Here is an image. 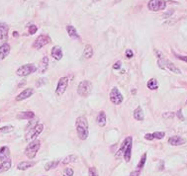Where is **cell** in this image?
Segmentation results:
<instances>
[{
  "label": "cell",
  "instance_id": "obj_1",
  "mask_svg": "<svg viewBox=\"0 0 187 176\" xmlns=\"http://www.w3.org/2000/svg\"><path fill=\"white\" fill-rule=\"evenodd\" d=\"M75 128L77 132L78 138L82 140H85L89 136L88 131V121L84 116H80L76 119L75 122Z\"/></svg>",
  "mask_w": 187,
  "mask_h": 176
},
{
  "label": "cell",
  "instance_id": "obj_2",
  "mask_svg": "<svg viewBox=\"0 0 187 176\" xmlns=\"http://www.w3.org/2000/svg\"><path fill=\"white\" fill-rule=\"evenodd\" d=\"M41 148V142L39 140H34L28 144V146L25 150V154L28 156V158L33 159L36 156L37 152H39Z\"/></svg>",
  "mask_w": 187,
  "mask_h": 176
},
{
  "label": "cell",
  "instance_id": "obj_3",
  "mask_svg": "<svg viewBox=\"0 0 187 176\" xmlns=\"http://www.w3.org/2000/svg\"><path fill=\"white\" fill-rule=\"evenodd\" d=\"M92 84L88 80H82L77 87V94L81 97H87L91 93Z\"/></svg>",
  "mask_w": 187,
  "mask_h": 176
},
{
  "label": "cell",
  "instance_id": "obj_4",
  "mask_svg": "<svg viewBox=\"0 0 187 176\" xmlns=\"http://www.w3.org/2000/svg\"><path fill=\"white\" fill-rule=\"evenodd\" d=\"M157 65H159V66L161 68H163V69H168L171 72H174V73H176V74L181 73L179 68L176 67L171 61H169L168 59H165V57H163V59H159V61H157Z\"/></svg>",
  "mask_w": 187,
  "mask_h": 176
},
{
  "label": "cell",
  "instance_id": "obj_5",
  "mask_svg": "<svg viewBox=\"0 0 187 176\" xmlns=\"http://www.w3.org/2000/svg\"><path fill=\"white\" fill-rule=\"evenodd\" d=\"M43 130H44L43 124H38V125H36L34 128L29 130V132H27L26 136H25V140H26L27 142H32V140H36V138L43 132Z\"/></svg>",
  "mask_w": 187,
  "mask_h": 176
},
{
  "label": "cell",
  "instance_id": "obj_6",
  "mask_svg": "<svg viewBox=\"0 0 187 176\" xmlns=\"http://www.w3.org/2000/svg\"><path fill=\"white\" fill-rule=\"evenodd\" d=\"M38 68L36 67V65H33V63H28V65H24L20 66L19 68L16 71V74L19 76H27L31 73H34L37 71Z\"/></svg>",
  "mask_w": 187,
  "mask_h": 176
},
{
  "label": "cell",
  "instance_id": "obj_7",
  "mask_svg": "<svg viewBox=\"0 0 187 176\" xmlns=\"http://www.w3.org/2000/svg\"><path fill=\"white\" fill-rule=\"evenodd\" d=\"M166 7V1L165 0H149L147 3V8L151 11L157 12L161 10L165 9Z\"/></svg>",
  "mask_w": 187,
  "mask_h": 176
},
{
  "label": "cell",
  "instance_id": "obj_8",
  "mask_svg": "<svg viewBox=\"0 0 187 176\" xmlns=\"http://www.w3.org/2000/svg\"><path fill=\"white\" fill-rule=\"evenodd\" d=\"M51 43V38L48 35H40L38 38L35 40L34 44H33V47L36 49H40L46 45Z\"/></svg>",
  "mask_w": 187,
  "mask_h": 176
},
{
  "label": "cell",
  "instance_id": "obj_9",
  "mask_svg": "<svg viewBox=\"0 0 187 176\" xmlns=\"http://www.w3.org/2000/svg\"><path fill=\"white\" fill-rule=\"evenodd\" d=\"M110 101L114 105H120L123 102V96L117 87H113L110 92Z\"/></svg>",
  "mask_w": 187,
  "mask_h": 176
},
{
  "label": "cell",
  "instance_id": "obj_10",
  "mask_svg": "<svg viewBox=\"0 0 187 176\" xmlns=\"http://www.w3.org/2000/svg\"><path fill=\"white\" fill-rule=\"evenodd\" d=\"M67 84H68L67 77H61V79L59 80L57 89H56V94H57V96H61V95L65 92L66 88H67Z\"/></svg>",
  "mask_w": 187,
  "mask_h": 176
},
{
  "label": "cell",
  "instance_id": "obj_11",
  "mask_svg": "<svg viewBox=\"0 0 187 176\" xmlns=\"http://www.w3.org/2000/svg\"><path fill=\"white\" fill-rule=\"evenodd\" d=\"M8 30L9 27L5 23H0V45L6 44L8 40Z\"/></svg>",
  "mask_w": 187,
  "mask_h": 176
},
{
  "label": "cell",
  "instance_id": "obj_12",
  "mask_svg": "<svg viewBox=\"0 0 187 176\" xmlns=\"http://www.w3.org/2000/svg\"><path fill=\"white\" fill-rule=\"evenodd\" d=\"M130 144H132V136H128L127 138H125V140L123 142V144H122V146H120V148L118 150V152H116V154H115L116 158L118 159V158H120L122 155H124V152H126L127 148H128Z\"/></svg>",
  "mask_w": 187,
  "mask_h": 176
},
{
  "label": "cell",
  "instance_id": "obj_13",
  "mask_svg": "<svg viewBox=\"0 0 187 176\" xmlns=\"http://www.w3.org/2000/svg\"><path fill=\"white\" fill-rule=\"evenodd\" d=\"M33 93H34V89L33 88H26L24 91L20 93L17 97H16V101H22L25 100V99L29 98L30 96H32Z\"/></svg>",
  "mask_w": 187,
  "mask_h": 176
},
{
  "label": "cell",
  "instance_id": "obj_14",
  "mask_svg": "<svg viewBox=\"0 0 187 176\" xmlns=\"http://www.w3.org/2000/svg\"><path fill=\"white\" fill-rule=\"evenodd\" d=\"M185 142L186 140L179 136H173L168 140V144H171V146H181V144H185Z\"/></svg>",
  "mask_w": 187,
  "mask_h": 176
},
{
  "label": "cell",
  "instance_id": "obj_15",
  "mask_svg": "<svg viewBox=\"0 0 187 176\" xmlns=\"http://www.w3.org/2000/svg\"><path fill=\"white\" fill-rule=\"evenodd\" d=\"M52 57H54L55 59L57 61H61L62 59V51H61V47H59V45H56L52 49Z\"/></svg>",
  "mask_w": 187,
  "mask_h": 176
},
{
  "label": "cell",
  "instance_id": "obj_16",
  "mask_svg": "<svg viewBox=\"0 0 187 176\" xmlns=\"http://www.w3.org/2000/svg\"><path fill=\"white\" fill-rule=\"evenodd\" d=\"M48 67H49V59H48V57H44L42 59L40 65H39L38 68L39 73H45L48 70Z\"/></svg>",
  "mask_w": 187,
  "mask_h": 176
},
{
  "label": "cell",
  "instance_id": "obj_17",
  "mask_svg": "<svg viewBox=\"0 0 187 176\" xmlns=\"http://www.w3.org/2000/svg\"><path fill=\"white\" fill-rule=\"evenodd\" d=\"M10 53V45L6 43V44L0 45V61L4 59Z\"/></svg>",
  "mask_w": 187,
  "mask_h": 176
},
{
  "label": "cell",
  "instance_id": "obj_18",
  "mask_svg": "<svg viewBox=\"0 0 187 176\" xmlns=\"http://www.w3.org/2000/svg\"><path fill=\"white\" fill-rule=\"evenodd\" d=\"M9 155H10V152L9 148L7 146H2L0 148V161H6L9 159Z\"/></svg>",
  "mask_w": 187,
  "mask_h": 176
},
{
  "label": "cell",
  "instance_id": "obj_19",
  "mask_svg": "<svg viewBox=\"0 0 187 176\" xmlns=\"http://www.w3.org/2000/svg\"><path fill=\"white\" fill-rule=\"evenodd\" d=\"M66 31H67V34H68V36H69L70 38L76 39V40H80L79 35H78V33L76 32L75 28H74L73 26H71V25L66 26Z\"/></svg>",
  "mask_w": 187,
  "mask_h": 176
},
{
  "label": "cell",
  "instance_id": "obj_20",
  "mask_svg": "<svg viewBox=\"0 0 187 176\" xmlns=\"http://www.w3.org/2000/svg\"><path fill=\"white\" fill-rule=\"evenodd\" d=\"M93 49L92 47H91L90 45H86L84 47V49H83V57L86 59H91V57H93Z\"/></svg>",
  "mask_w": 187,
  "mask_h": 176
},
{
  "label": "cell",
  "instance_id": "obj_21",
  "mask_svg": "<svg viewBox=\"0 0 187 176\" xmlns=\"http://www.w3.org/2000/svg\"><path fill=\"white\" fill-rule=\"evenodd\" d=\"M34 117H35V114H34V112H32V111L21 112L20 114H18V115H17V118H18V119H21V120H23V119H28V120H30V119H33Z\"/></svg>",
  "mask_w": 187,
  "mask_h": 176
},
{
  "label": "cell",
  "instance_id": "obj_22",
  "mask_svg": "<svg viewBox=\"0 0 187 176\" xmlns=\"http://www.w3.org/2000/svg\"><path fill=\"white\" fill-rule=\"evenodd\" d=\"M133 115H134V118L137 120V121H143L144 118H145L143 109H142V107H140V106H139L138 108L134 111V114H133Z\"/></svg>",
  "mask_w": 187,
  "mask_h": 176
},
{
  "label": "cell",
  "instance_id": "obj_23",
  "mask_svg": "<svg viewBox=\"0 0 187 176\" xmlns=\"http://www.w3.org/2000/svg\"><path fill=\"white\" fill-rule=\"evenodd\" d=\"M97 124L100 127H104L106 125V114L104 111H100L97 116Z\"/></svg>",
  "mask_w": 187,
  "mask_h": 176
},
{
  "label": "cell",
  "instance_id": "obj_24",
  "mask_svg": "<svg viewBox=\"0 0 187 176\" xmlns=\"http://www.w3.org/2000/svg\"><path fill=\"white\" fill-rule=\"evenodd\" d=\"M35 163L32 162V161H22V162H20L19 164H18L17 168L19 169V170H26V169L30 168V167L34 166Z\"/></svg>",
  "mask_w": 187,
  "mask_h": 176
},
{
  "label": "cell",
  "instance_id": "obj_25",
  "mask_svg": "<svg viewBox=\"0 0 187 176\" xmlns=\"http://www.w3.org/2000/svg\"><path fill=\"white\" fill-rule=\"evenodd\" d=\"M10 167H11V160L8 159L6 161H3V162L0 164V173H3L5 171L9 170Z\"/></svg>",
  "mask_w": 187,
  "mask_h": 176
},
{
  "label": "cell",
  "instance_id": "obj_26",
  "mask_svg": "<svg viewBox=\"0 0 187 176\" xmlns=\"http://www.w3.org/2000/svg\"><path fill=\"white\" fill-rule=\"evenodd\" d=\"M147 88L151 89V90H155V89L159 88L157 80L155 79V78H151V79H149V81H147Z\"/></svg>",
  "mask_w": 187,
  "mask_h": 176
},
{
  "label": "cell",
  "instance_id": "obj_27",
  "mask_svg": "<svg viewBox=\"0 0 187 176\" xmlns=\"http://www.w3.org/2000/svg\"><path fill=\"white\" fill-rule=\"evenodd\" d=\"M59 161V160H54V161H50L47 164L45 165V170H51V169H54L56 167H57Z\"/></svg>",
  "mask_w": 187,
  "mask_h": 176
},
{
  "label": "cell",
  "instance_id": "obj_28",
  "mask_svg": "<svg viewBox=\"0 0 187 176\" xmlns=\"http://www.w3.org/2000/svg\"><path fill=\"white\" fill-rule=\"evenodd\" d=\"M132 146H133V144H129V146L127 148L126 152H124V158H125V160H126L127 162H129V161L131 160V154H132Z\"/></svg>",
  "mask_w": 187,
  "mask_h": 176
},
{
  "label": "cell",
  "instance_id": "obj_29",
  "mask_svg": "<svg viewBox=\"0 0 187 176\" xmlns=\"http://www.w3.org/2000/svg\"><path fill=\"white\" fill-rule=\"evenodd\" d=\"M76 159H77V156H76L75 154L68 155V156H66L65 158L62 160V164H68V163H70V162H74V161H76Z\"/></svg>",
  "mask_w": 187,
  "mask_h": 176
},
{
  "label": "cell",
  "instance_id": "obj_30",
  "mask_svg": "<svg viewBox=\"0 0 187 176\" xmlns=\"http://www.w3.org/2000/svg\"><path fill=\"white\" fill-rule=\"evenodd\" d=\"M145 160H147V154H144V155L142 156V158H141L140 162L138 163V166H137V168H138V170L140 171L141 169L144 167L145 163Z\"/></svg>",
  "mask_w": 187,
  "mask_h": 176
},
{
  "label": "cell",
  "instance_id": "obj_31",
  "mask_svg": "<svg viewBox=\"0 0 187 176\" xmlns=\"http://www.w3.org/2000/svg\"><path fill=\"white\" fill-rule=\"evenodd\" d=\"M14 128L12 127V126H5V127H2L0 128V132H2V134H7V132H10L13 131Z\"/></svg>",
  "mask_w": 187,
  "mask_h": 176
},
{
  "label": "cell",
  "instance_id": "obj_32",
  "mask_svg": "<svg viewBox=\"0 0 187 176\" xmlns=\"http://www.w3.org/2000/svg\"><path fill=\"white\" fill-rule=\"evenodd\" d=\"M88 176H99L98 174V170H97L96 167H89L88 170Z\"/></svg>",
  "mask_w": 187,
  "mask_h": 176
},
{
  "label": "cell",
  "instance_id": "obj_33",
  "mask_svg": "<svg viewBox=\"0 0 187 176\" xmlns=\"http://www.w3.org/2000/svg\"><path fill=\"white\" fill-rule=\"evenodd\" d=\"M153 134V138H157V140H161V138H163L165 136V134L163 132H155Z\"/></svg>",
  "mask_w": 187,
  "mask_h": 176
},
{
  "label": "cell",
  "instance_id": "obj_34",
  "mask_svg": "<svg viewBox=\"0 0 187 176\" xmlns=\"http://www.w3.org/2000/svg\"><path fill=\"white\" fill-rule=\"evenodd\" d=\"M174 116L175 115H174L173 112H166V113H165L163 115V117L166 120H171L172 118H174Z\"/></svg>",
  "mask_w": 187,
  "mask_h": 176
},
{
  "label": "cell",
  "instance_id": "obj_35",
  "mask_svg": "<svg viewBox=\"0 0 187 176\" xmlns=\"http://www.w3.org/2000/svg\"><path fill=\"white\" fill-rule=\"evenodd\" d=\"M37 30H38V28H37L36 25H30L29 26V34L30 35H34L37 32Z\"/></svg>",
  "mask_w": 187,
  "mask_h": 176
},
{
  "label": "cell",
  "instance_id": "obj_36",
  "mask_svg": "<svg viewBox=\"0 0 187 176\" xmlns=\"http://www.w3.org/2000/svg\"><path fill=\"white\" fill-rule=\"evenodd\" d=\"M38 121L37 120H34V121H30V123L28 124V126H27V129L28 130H30V129H32V128H34L35 126L36 125H38Z\"/></svg>",
  "mask_w": 187,
  "mask_h": 176
},
{
  "label": "cell",
  "instance_id": "obj_37",
  "mask_svg": "<svg viewBox=\"0 0 187 176\" xmlns=\"http://www.w3.org/2000/svg\"><path fill=\"white\" fill-rule=\"evenodd\" d=\"M155 55H157V59H163V57H165V55H163V53H161V51H159V49H155Z\"/></svg>",
  "mask_w": 187,
  "mask_h": 176
},
{
  "label": "cell",
  "instance_id": "obj_38",
  "mask_svg": "<svg viewBox=\"0 0 187 176\" xmlns=\"http://www.w3.org/2000/svg\"><path fill=\"white\" fill-rule=\"evenodd\" d=\"M175 55V57H177L178 59H180V61H185V63H187V57L186 55H176V53H174Z\"/></svg>",
  "mask_w": 187,
  "mask_h": 176
},
{
  "label": "cell",
  "instance_id": "obj_39",
  "mask_svg": "<svg viewBox=\"0 0 187 176\" xmlns=\"http://www.w3.org/2000/svg\"><path fill=\"white\" fill-rule=\"evenodd\" d=\"M126 57H128V59H132V57H134V53H133V51H131V49H127L126 51Z\"/></svg>",
  "mask_w": 187,
  "mask_h": 176
},
{
  "label": "cell",
  "instance_id": "obj_40",
  "mask_svg": "<svg viewBox=\"0 0 187 176\" xmlns=\"http://www.w3.org/2000/svg\"><path fill=\"white\" fill-rule=\"evenodd\" d=\"M176 115H177L178 119H179L180 121H184V117H183V115H182V111L181 110H178L177 113H176Z\"/></svg>",
  "mask_w": 187,
  "mask_h": 176
},
{
  "label": "cell",
  "instance_id": "obj_41",
  "mask_svg": "<svg viewBox=\"0 0 187 176\" xmlns=\"http://www.w3.org/2000/svg\"><path fill=\"white\" fill-rule=\"evenodd\" d=\"M46 82H47V80H46L45 78H42V79H39V81L37 82V84H36V85L39 87V86H41V85H43V84H45Z\"/></svg>",
  "mask_w": 187,
  "mask_h": 176
},
{
  "label": "cell",
  "instance_id": "obj_42",
  "mask_svg": "<svg viewBox=\"0 0 187 176\" xmlns=\"http://www.w3.org/2000/svg\"><path fill=\"white\" fill-rule=\"evenodd\" d=\"M65 175H67V176H72V175H73V170H72L71 168H66V170H65Z\"/></svg>",
  "mask_w": 187,
  "mask_h": 176
},
{
  "label": "cell",
  "instance_id": "obj_43",
  "mask_svg": "<svg viewBox=\"0 0 187 176\" xmlns=\"http://www.w3.org/2000/svg\"><path fill=\"white\" fill-rule=\"evenodd\" d=\"M145 140H153L155 138H153V134H147L145 136Z\"/></svg>",
  "mask_w": 187,
  "mask_h": 176
},
{
  "label": "cell",
  "instance_id": "obj_44",
  "mask_svg": "<svg viewBox=\"0 0 187 176\" xmlns=\"http://www.w3.org/2000/svg\"><path fill=\"white\" fill-rule=\"evenodd\" d=\"M121 68V61H116L115 65H113V69H119Z\"/></svg>",
  "mask_w": 187,
  "mask_h": 176
},
{
  "label": "cell",
  "instance_id": "obj_45",
  "mask_svg": "<svg viewBox=\"0 0 187 176\" xmlns=\"http://www.w3.org/2000/svg\"><path fill=\"white\" fill-rule=\"evenodd\" d=\"M139 174H140V171L138 170L136 173H135V175H134V174H132V176H139Z\"/></svg>",
  "mask_w": 187,
  "mask_h": 176
},
{
  "label": "cell",
  "instance_id": "obj_46",
  "mask_svg": "<svg viewBox=\"0 0 187 176\" xmlns=\"http://www.w3.org/2000/svg\"><path fill=\"white\" fill-rule=\"evenodd\" d=\"M25 83H26V81H23L22 83H20V84H19V85H18V86H19V87H21V86H22V85H24Z\"/></svg>",
  "mask_w": 187,
  "mask_h": 176
},
{
  "label": "cell",
  "instance_id": "obj_47",
  "mask_svg": "<svg viewBox=\"0 0 187 176\" xmlns=\"http://www.w3.org/2000/svg\"><path fill=\"white\" fill-rule=\"evenodd\" d=\"M136 93H137L136 89H133V90H132V94H136Z\"/></svg>",
  "mask_w": 187,
  "mask_h": 176
},
{
  "label": "cell",
  "instance_id": "obj_48",
  "mask_svg": "<svg viewBox=\"0 0 187 176\" xmlns=\"http://www.w3.org/2000/svg\"><path fill=\"white\" fill-rule=\"evenodd\" d=\"M13 35H14V37H17V36H18L17 32H14V34H13Z\"/></svg>",
  "mask_w": 187,
  "mask_h": 176
},
{
  "label": "cell",
  "instance_id": "obj_49",
  "mask_svg": "<svg viewBox=\"0 0 187 176\" xmlns=\"http://www.w3.org/2000/svg\"><path fill=\"white\" fill-rule=\"evenodd\" d=\"M98 1H100V0H93V2H98Z\"/></svg>",
  "mask_w": 187,
  "mask_h": 176
},
{
  "label": "cell",
  "instance_id": "obj_50",
  "mask_svg": "<svg viewBox=\"0 0 187 176\" xmlns=\"http://www.w3.org/2000/svg\"><path fill=\"white\" fill-rule=\"evenodd\" d=\"M186 104H187V100H186Z\"/></svg>",
  "mask_w": 187,
  "mask_h": 176
}]
</instances>
